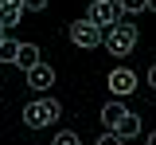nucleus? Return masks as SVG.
Masks as SVG:
<instances>
[{
    "mask_svg": "<svg viewBox=\"0 0 156 145\" xmlns=\"http://www.w3.org/2000/svg\"><path fill=\"white\" fill-rule=\"evenodd\" d=\"M121 12H144V0H117Z\"/></svg>",
    "mask_w": 156,
    "mask_h": 145,
    "instance_id": "ddd939ff",
    "label": "nucleus"
},
{
    "mask_svg": "<svg viewBox=\"0 0 156 145\" xmlns=\"http://www.w3.org/2000/svg\"><path fill=\"white\" fill-rule=\"evenodd\" d=\"M70 39H74V47H86V51H90V47H101V32L82 16V20L70 24Z\"/></svg>",
    "mask_w": 156,
    "mask_h": 145,
    "instance_id": "39448f33",
    "label": "nucleus"
},
{
    "mask_svg": "<svg viewBox=\"0 0 156 145\" xmlns=\"http://www.w3.org/2000/svg\"><path fill=\"white\" fill-rule=\"evenodd\" d=\"M12 63H16L20 71L27 75V71L39 63V47H35V43H20V51H16V59H12Z\"/></svg>",
    "mask_w": 156,
    "mask_h": 145,
    "instance_id": "6e6552de",
    "label": "nucleus"
},
{
    "mask_svg": "<svg viewBox=\"0 0 156 145\" xmlns=\"http://www.w3.org/2000/svg\"><path fill=\"white\" fill-rule=\"evenodd\" d=\"M101 43H105V51H109V55L125 59V55L136 47V28H133V24H113L109 32H101Z\"/></svg>",
    "mask_w": 156,
    "mask_h": 145,
    "instance_id": "f03ea898",
    "label": "nucleus"
},
{
    "mask_svg": "<svg viewBox=\"0 0 156 145\" xmlns=\"http://www.w3.org/2000/svg\"><path fill=\"white\" fill-rule=\"evenodd\" d=\"M58 114H62V106L55 98H35V102L23 106V125H31V129H43V125H55Z\"/></svg>",
    "mask_w": 156,
    "mask_h": 145,
    "instance_id": "f257e3e1",
    "label": "nucleus"
},
{
    "mask_svg": "<svg viewBox=\"0 0 156 145\" xmlns=\"http://www.w3.org/2000/svg\"><path fill=\"white\" fill-rule=\"evenodd\" d=\"M51 145H82V137H78L74 129H58V133H55V141H51Z\"/></svg>",
    "mask_w": 156,
    "mask_h": 145,
    "instance_id": "f8f14e48",
    "label": "nucleus"
},
{
    "mask_svg": "<svg viewBox=\"0 0 156 145\" xmlns=\"http://www.w3.org/2000/svg\"><path fill=\"white\" fill-rule=\"evenodd\" d=\"M86 20L94 24L98 32H109L113 24H121V8H117V0H94L86 8Z\"/></svg>",
    "mask_w": 156,
    "mask_h": 145,
    "instance_id": "7ed1b4c3",
    "label": "nucleus"
},
{
    "mask_svg": "<svg viewBox=\"0 0 156 145\" xmlns=\"http://www.w3.org/2000/svg\"><path fill=\"white\" fill-rule=\"evenodd\" d=\"M125 114H129V106H121V102L113 98V102H105V106H101V125H105V129H113V125L121 122Z\"/></svg>",
    "mask_w": 156,
    "mask_h": 145,
    "instance_id": "1a4fd4ad",
    "label": "nucleus"
},
{
    "mask_svg": "<svg viewBox=\"0 0 156 145\" xmlns=\"http://www.w3.org/2000/svg\"><path fill=\"white\" fill-rule=\"evenodd\" d=\"M144 8H148V12H156V0H144Z\"/></svg>",
    "mask_w": 156,
    "mask_h": 145,
    "instance_id": "f3484780",
    "label": "nucleus"
},
{
    "mask_svg": "<svg viewBox=\"0 0 156 145\" xmlns=\"http://www.w3.org/2000/svg\"><path fill=\"white\" fill-rule=\"evenodd\" d=\"M98 145H125V137H117L113 129H105V133L98 137Z\"/></svg>",
    "mask_w": 156,
    "mask_h": 145,
    "instance_id": "4468645a",
    "label": "nucleus"
},
{
    "mask_svg": "<svg viewBox=\"0 0 156 145\" xmlns=\"http://www.w3.org/2000/svg\"><path fill=\"white\" fill-rule=\"evenodd\" d=\"M148 86H152V90H156V63H152V67H148Z\"/></svg>",
    "mask_w": 156,
    "mask_h": 145,
    "instance_id": "dca6fc26",
    "label": "nucleus"
},
{
    "mask_svg": "<svg viewBox=\"0 0 156 145\" xmlns=\"http://www.w3.org/2000/svg\"><path fill=\"white\" fill-rule=\"evenodd\" d=\"M113 133H117V137H136V133H140V114H133V110H129V114L113 125Z\"/></svg>",
    "mask_w": 156,
    "mask_h": 145,
    "instance_id": "9d476101",
    "label": "nucleus"
},
{
    "mask_svg": "<svg viewBox=\"0 0 156 145\" xmlns=\"http://www.w3.org/2000/svg\"><path fill=\"white\" fill-rule=\"evenodd\" d=\"M23 20V4L20 0H0V32H12Z\"/></svg>",
    "mask_w": 156,
    "mask_h": 145,
    "instance_id": "423d86ee",
    "label": "nucleus"
},
{
    "mask_svg": "<svg viewBox=\"0 0 156 145\" xmlns=\"http://www.w3.org/2000/svg\"><path fill=\"white\" fill-rule=\"evenodd\" d=\"M23 4V12H39V8H47V0H20Z\"/></svg>",
    "mask_w": 156,
    "mask_h": 145,
    "instance_id": "2eb2a0df",
    "label": "nucleus"
},
{
    "mask_svg": "<svg viewBox=\"0 0 156 145\" xmlns=\"http://www.w3.org/2000/svg\"><path fill=\"white\" fill-rule=\"evenodd\" d=\"M27 86H31V90H47V86H55V71H51L47 63H35V67L27 71Z\"/></svg>",
    "mask_w": 156,
    "mask_h": 145,
    "instance_id": "0eeeda50",
    "label": "nucleus"
},
{
    "mask_svg": "<svg viewBox=\"0 0 156 145\" xmlns=\"http://www.w3.org/2000/svg\"><path fill=\"white\" fill-rule=\"evenodd\" d=\"M105 86H109L113 98H125V94L136 90V71H129V67H113V71L105 75Z\"/></svg>",
    "mask_w": 156,
    "mask_h": 145,
    "instance_id": "20e7f679",
    "label": "nucleus"
},
{
    "mask_svg": "<svg viewBox=\"0 0 156 145\" xmlns=\"http://www.w3.org/2000/svg\"><path fill=\"white\" fill-rule=\"evenodd\" d=\"M16 51H20V43L4 32V35H0V63H12V59H16Z\"/></svg>",
    "mask_w": 156,
    "mask_h": 145,
    "instance_id": "9b49d317",
    "label": "nucleus"
},
{
    "mask_svg": "<svg viewBox=\"0 0 156 145\" xmlns=\"http://www.w3.org/2000/svg\"><path fill=\"white\" fill-rule=\"evenodd\" d=\"M0 35H4V32H0Z\"/></svg>",
    "mask_w": 156,
    "mask_h": 145,
    "instance_id": "6ab92c4d",
    "label": "nucleus"
},
{
    "mask_svg": "<svg viewBox=\"0 0 156 145\" xmlns=\"http://www.w3.org/2000/svg\"><path fill=\"white\" fill-rule=\"evenodd\" d=\"M148 145H156V133H148Z\"/></svg>",
    "mask_w": 156,
    "mask_h": 145,
    "instance_id": "a211bd4d",
    "label": "nucleus"
}]
</instances>
